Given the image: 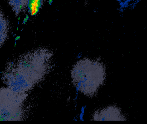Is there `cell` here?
<instances>
[{"label": "cell", "instance_id": "6da1fadb", "mask_svg": "<svg viewBox=\"0 0 147 124\" xmlns=\"http://www.w3.org/2000/svg\"><path fill=\"white\" fill-rule=\"evenodd\" d=\"M105 67L98 59L84 58L73 66L71 77L74 85L84 95L94 96L105 82Z\"/></svg>", "mask_w": 147, "mask_h": 124}, {"label": "cell", "instance_id": "7a4b0ae2", "mask_svg": "<svg viewBox=\"0 0 147 124\" xmlns=\"http://www.w3.org/2000/svg\"><path fill=\"white\" fill-rule=\"evenodd\" d=\"M52 56L49 50L41 48L21 55L13 63L20 70L36 84L50 70Z\"/></svg>", "mask_w": 147, "mask_h": 124}, {"label": "cell", "instance_id": "3957f363", "mask_svg": "<svg viewBox=\"0 0 147 124\" xmlns=\"http://www.w3.org/2000/svg\"><path fill=\"white\" fill-rule=\"evenodd\" d=\"M27 94L14 93L9 88L1 90V120H20L23 115L22 104Z\"/></svg>", "mask_w": 147, "mask_h": 124}, {"label": "cell", "instance_id": "277c9868", "mask_svg": "<svg viewBox=\"0 0 147 124\" xmlns=\"http://www.w3.org/2000/svg\"><path fill=\"white\" fill-rule=\"evenodd\" d=\"M2 79L8 88L14 93L20 94H26L36 84L20 70L13 62H9L7 65Z\"/></svg>", "mask_w": 147, "mask_h": 124}, {"label": "cell", "instance_id": "5b68a950", "mask_svg": "<svg viewBox=\"0 0 147 124\" xmlns=\"http://www.w3.org/2000/svg\"><path fill=\"white\" fill-rule=\"evenodd\" d=\"M126 118L121 109L116 106H111L95 111L92 120L95 121H125Z\"/></svg>", "mask_w": 147, "mask_h": 124}, {"label": "cell", "instance_id": "8992f818", "mask_svg": "<svg viewBox=\"0 0 147 124\" xmlns=\"http://www.w3.org/2000/svg\"><path fill=\"white\" fill-rule=\"evenodd\" d=\"M42 0H29L28 7L31 15H36L41 7Z\"/></svg>", "mask_w": 147, "mask_h": 124}, {"label": "cell", "instance_id": "52a82bcc", "mask_svg": "<svg viewBox=\"0 0 147 124\" xmlns=\"http://www.w3.org/2000/svg\"><path fill=\"white\" fill-rule=\"evenodd\" d=\"M28 18H29V16H27L26 17V18L24 19V21L26 22L27 20H28Z\"/></svg>", "mask_w": 147, "mask_h": 124}, {"label": "cell", "instance_id": "ba28073f", "mask_svg": "<svg viewBox=\"0 0 147 124\" xmlns=\"http://www.w3.org/2000/svg\"><path fill=\"white\" fill-rule=\"evenodd\" d=\"M52 1H53V0H49V3L51 4L52 3Z\"/></svg>", "mask_w": 147, "mask_h": 124}]
</instances>
